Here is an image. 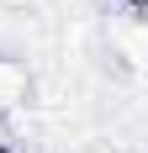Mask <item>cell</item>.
Listing matches in <instances>:
<instances>
[{"mask_svg":"<svg viewBox=\"0 0 148 153\" xmlns=\"http://www.w3.org/2000/svg\"><path fill=\"white\" fill-rule=\"evenodd\" d=\"M117 58H122V69L148 74V16H132L117 27Z\"/></svg>","mask_w":148,"mask_h":153,"instance_id":"1","label":"cell"},{"mask_svg":"<svg viewBox=\"0 0 148 153\" xmlns=\"http://www.w3.org/2000/svg\"><path fill=\"white\" fill-rule=\"evenodd\" d=\"M27 95H32V69L11 53H0V111L27 106Z\"/></svg>","mask_w":148,"mask_h":153,"instance_id":"2","label":"cell"},{"mask_svg":"<svg viewBox=\"0 0 148 153\" xmlns=\"http://www.w3.org/2000/svg\"><path fill=\"white\" fill-rule=\"evenodd\" d=\"M127 5H138V11H148V0H127Z\"/></svg>","mask_w":148,"mask_h":153,"instance_id":"3","label":"cell"},{"mask_svg":"<svg viewBox=\"0 0 148 153\" xmlns=\"http://www.w3.org/2000/svg\"><path fill=\"white\" fill-rule=\"evenodd\" d=\"M0 153H16V148H11V143H0Z\"/></svg>","mask_w":148,"mask_h":153,"instance_id":"4","label":"cell"}]
</instances>
